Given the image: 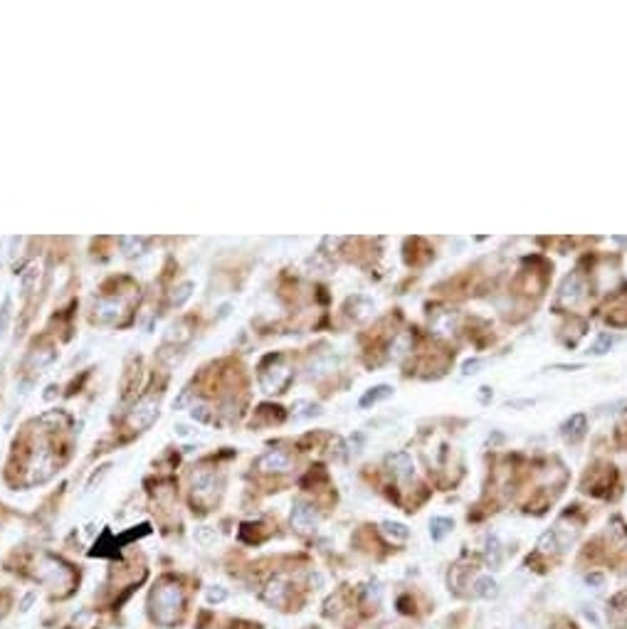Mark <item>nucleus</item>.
<instances>
[{"label":"nucleus","mask_w":627,"mask_h":629,"mask_svg":"<svg viewBox=\"0 0 627 629\" xmlns=\"http://www.w3.org/2000/svg\"><path fill=\"white\" fill-rule=\"evenodd\" d=\"M183 612V593L175 582H161L151 593V617L161 627H173Z\"/></svg>","instance_id":"obj_1"},{"label":"nucleus","mask_w":627,"mask_h":629,"mask_svg":"<svg viewBox=\"0 0 627 629\" xmlns=\"http://www.w3.org/2000/svg\"><path fill=\"white\" fill-rule=\"evenodd\" d=\"M43 580H47L52 587H67L72 582V570L65 563L54 560V558H45L43 560Z\"/></svg>","instance_id":"obj_2"},{"label":"nucleus","mask_w":627,"mask_h":629,"mask_svg":"<svg viewBox=\"0 0 627 629\" xmlns=\"http://www.w3.org/2000/svg\"><path fill=\"white\" fill-rule=\"evenodd\" d=\"M319 523V516L314 511V506L304 501H296L294 509H292V526L299 531V533H311L314 528Z\"/></svg>","instance_id":"obj_3"},{"label":"nucleus","mask_w":627,"mask_h":629,"mask_svg":"<svg viewBox=\"0 0 627 629\" xmlns=\"http://www.w3.org/2000/svg\"><path fill=\"white\" fill-rule=\"evenodd\" d=\"M257 469H260V472L284 474V472H289L292 469V456L282 450H272V452H267V454H262L260 459H257Z\"/></svg>","instance_id":"obj_4"},{"label":"nucleus","mask_w":627,"mask_h":629,"mask_svg":"<svg viewBox=\"0 0 627 629\" xmlns=\"http://www.w3.org/2000/svg\"><path fill=\"white\" fill-rule=\"evenodd\" d=\"M158 417V400H153V397H144V400L133 408L131 412V425L139 427V430H144V427H148L153 422V419Z\"/></svg>","instance_id":"obj_5"},{"label":"nucleus","mask_w":627,"mask_h":629,"mask_svg":"<svg viewBox=\"0 0 627 629\" xmlns=\"http://www.w3.org/2000/svg\"><path fill=\"white\" fill-rule=\"evenodd\" d=\"M585 294V284L578 274H571L566 276V282L561 284V291H558V301L566 306H573L578 299H583Z\"/></svg>","instance_id":"obj_6"},{"label":"nucleus","mask_w":627,"mask_h":629,"mask_svg":"<svg viewBox=\"0 0 627 629\" xmlns=\"http://www.w3.org/2000/svg\"><path fill=\"white\" fill-rule=\"evenodd\" d=\"M386 467L390 469L398 479H408V476H412L415 464H412V459H410L408 452H393V454L386 456Z\"/></svg>","instance_id":"obj_7"},{"label":"nucleus","mask_w":627,"mask_h":629,"mask_svg":"<svg viewBox=\"0 0 627 629\" xmlns=\"http://www.w3.org/2000/svg\"><path fill=\"white\" fill-rule=\"evenodd\" d=\"M289 377H292L289 368L282 366V368H277V371L272 368V371L262 373L260 383H262V388H265V393H282L284 385L289 383Z\"/></svg>","instance_id":"obj_8"},{"label":"nucleus","mask_w":627,"mask_h":629,"mask_svg":"<svg viewBox=\"0 0 627 629\" xmlns=\"http://www.w3.org/2000/svg\"><path fill=\"white\" fill-rule=\"evenodd\" d=\"M262 597H265V602H270L272 607H282L284 602H287V585H284L282 577H274V580L267 582Z\"/></svg>","instance_id":"obj_9"},{"label":"nucleus","mask_w":627,"mask_h":629,"mask_svg":"<svg viewBox=\"0 0 627 629\" xmlns=\"http://www.w3.org/2000/svg\"><path fill=\"white\" fill-rule=\"evenodd\" d=\"M193 494L200 501H210L215 496V476L212 474H198L193 479Z\"/></svg>","instance_id":"obj_10"},{"label":"nucleus","mask_w":627,"mask_h":629,"mask_svg":"<svg viewBox=\"0 0 627 629\" xmlns=\"http://www.w3.org/2000/svg\"><path fill=\"white\" fill-rule=\"evenodd\" d=\"M585 430H588V419H585V415H573V417L563 425V437L571 439V442H578V439L585 434Z\"/></svg>","instance_id":"obj_11"},{"label":"nucleus","mask_w":627,"mask_h":629,"mask_svg":"<svg viewBox=\"0 0 627 629\" xmlns=\"http://www.w3.org/2000/svg\"><path fill=\"white\" fill-rule=\"evenodd\" d=\"M380 533L386 536L390 543H405L408 536H410V531H408V526H403V523H398V521H383L380 523Z\"/></svg>","instance_id":"obj_12"},{"label":"nucleus","mask_w":627,"mask_h":629,"mask_svg":"<svg viewBox=\"0 0 627 629\" xmlns=\"http://www.w3.org/2000/svg\"><path fill=\"white\" fill-rule=\"evenodd\" d=\"M390 395H393V388H390V385H375V388L366 390V395H363L361 400H358V405H361V408L366 410V408H371V405H378V402L388 400Z\"/></svg>","instance_id":"obj_13"},{"label":"nucleus","mask_w":627,"mask_h":629,"mask_svg":"<svg viewBox=\"0 0 627 629\" xmlns=\"http://www.w3.org/2000/svg\"><path fill=\"white\" fill-rule=\"evenodd\" d=\"M472 587H474V593L484 599H492V597L499 595V585H496V580L492 575H479Z\"/></svg>","instance_id":"obj_14"},{"label":"nucleus","mask_w":627,"mask_h":629,"mask_svg":"<svg viewBox=\"0 0 627 629\" xmlns=\"http://www.w3.org/2000/svg\"><path fill=\"white\" fill-rule=\"evenodd\" d=\"M452 528H454L452 518H445V516H434L432 521H430V536H432V540H442L447 533H452Z\"/></svg>","instance_id":"obj_15"},{"label":"nucleus","mask_w":627,"mask_h":629,"mask_svg":"<svg viewBox=\"0 0 627 629\" xmlns=\"http://www.w3.org/2000/svg\"><path fill=\"white\" fill-rule=\"evenodd\" d=\"M563 548V543L558 540V533L556 531H546V533L541 536V540H538V553H558Z\"/></svg>","instance_id":"obj_16"},{"label":"nucleus","mask_w":627,"mask_h":629,"mask_svg":"<svg viewBox=\"0 0 627 629\" xmlns=\"http://www.w3.org/2000/svg\"><path fill=\"white\" fill-rule=\"evenodd\" d=\"M484 558H487V563L492 565V568H499V565H501V545H499V540H496L494 536H489V538H487Z\"/></svg>","instance_id":"obj_17"},{"label":"nucleus","mask_w":627,"mask_h":629,"mask_svg":"<svg viewBox=\"0 0 627 629\" xmlns=\"http://www.w3.org/2000/svg\"><path fill=\"white\" fill-rule=\"evenodd\" d=\"M615 343V335H610V333H600L597 335V341L593 343V348H591V353L593 355H603V353H608L610 351V346Z\"/></svg>","instance_id":"obj_18"},{"label":"nucleus","mask_w":627,"mask_h":629,"mask_svg":"<svg viewBox=\"0 0 627 629\" xmlns=\"http://www.w3.org/2000/svg\"><path fill=\"white\" fill-rule=\"evenodd\" d=\"M10 316H12V301H10V296H6L3 309H0V335L6 333L8 324H10Z\"/></svg>","instance_id":"obj_19"},{"label":"nucleus","mask_w":627,"mask_h":629,"mask_svg":"<svg viewBox=\"0 0 627 629\" xmlns=\"http://www.w3.org/2000/svg\"><path fill=\"white\" fill-rule=\"evenodd\" d=\"M296 408L304 410V412L294 415V419H307V417H314V415H319V412H321V408H319V405H314V402H299Z\"/></svg>","instance_id":"obj_20"},{"label":"nucleus","mask_w":627,"mask_h":629,"mask_svg":"<svg viewBox=\"0 0 627 629\" xmlns=\"http://www.w3.org/2000/svg\"><path fill=\"white\" fill-rule=\"evenodd\" d=\"M190 289H193V284H190V282H188V284H183V287H178V289H175V291H178V294H173V304H175V306H181L183 301H186L188 296H190Z\"/></svg>","instance_id":"obj_21"},{"label":"nucleus","mask_w":627,"mask_h":629,"mask_svg":"<svg viewBox=\"0 0 627 629\" xmlns=\"http://www.w3.org/2000/svg\"><path fill=\"white\" fill-rule=\"evenodd\" d=\"M206 597H208V602H215L217 605V602H225V599H228V593H225L223 587H210Z\"/></svg>","instance_id":"obj_22"},{"label":"nucleus","mask_w":627,"mask_h":629,"mask_svg":"<svg viewBox=\"0 0 627 629\" xmlns=\"http://www.w3.org/2000/svg\"><path fill=\"white\" fill-rule=\"evenodd\" d=\"M35 276H37V269H35V267H30V269H28V274L23 276V291H25V294H30L32 282H35Z\"/></svg>","instance_id":"obj_23"},{"label":"nucleus","mask_w":627,"mask_h":629,"mask_svg":"<svg viewBox=\"0 0 627 629\" xmlns=\"http://www.w3.org/2000/svg\"><path fill=\"white\" fill-rule=\"evenodd\" d=\"M479 368H482V360H479V358L467 360L465 368H462V373H465V375H474V373H479Z\"/></svg>","instance_id":"obj_24"},{"label":"nucleus","mask_w":627,"mask_h":629,"mask_svg":"<svg viewBox=\"0 0 627 629\" xmlns=\"http://www.w3.org/2000/svg\"><path fill=\"white\" fill-rule=\"evenodd\" d=\"M195 538H198V543L208 545V543H212V540H215V533H210L208 528H200L198 533H195Z\"/></svg>","instance_id":"obj_25"},{"label":"nucleus","mask_w":627,"mask_h":629,"mask_svg":"<svg viewBox=\"0 0 627 629\" xmlns=\"http://www.w3.org/2000/svg\"><path fill=\"white\" fill-rule=\"evenodd\" d=\"M585 582H588V585H595V590H597V587H603V585H605V577H603V575H597V573H593V575L585 577Z\"/></svg>","instance_id":"obj_26"},{"label":"nucleus","mask_w":627,"mask_h":629,"mask_svg":"<svg viewBox=\"0 0 627 629\" xmlns=\"http://www.w3.org/2000/svg\"><path fill=\"white\" fill-rule=\"evenodd\" d=\"M534 405V400H521V402H507V408H529Z\"/></svg>","instance_id":"obj_27"},{"label":"nucleus","mask_w":627,"mask_h":629,"mask_svg":"<svg viewBox=\"0 0 627 629\" xmlns=\"http://www.w3.org/2000/svg\"><path fill=\"white\" fill-rule=\"evenodd\" d=\"M615 242H620V245H627V237H615Z\"/></svg>","instance_id":"obj_28"}]
</instances>
